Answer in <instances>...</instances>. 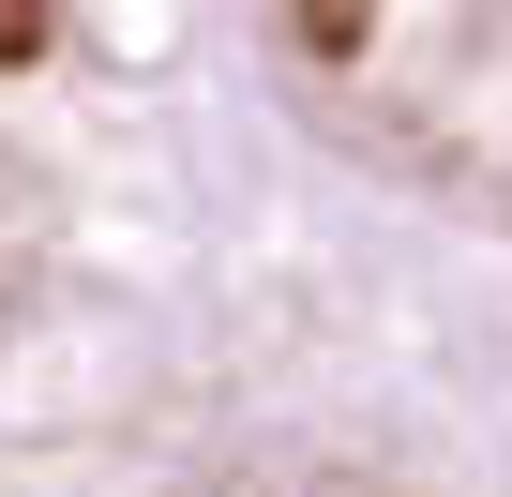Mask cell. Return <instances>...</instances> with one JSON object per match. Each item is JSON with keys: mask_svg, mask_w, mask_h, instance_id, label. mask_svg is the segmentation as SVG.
<instances>
[{"mask_svg": "<svg viewBox=\"0 0 512 497\" xmlns=\"http://www.w3.org/2000/svg\"><path fill=\"white\" fill-rule=\"evenodd\" d=\"M362 31H377L362 0H302V46H317V61H362Z\"/></svg>", "mask_w": 512, "mask_h": 497, "instance_id": "obj_1", "label": "cell"}, {"mask_svg": "<svg viewBox=\"0 0 512 497\" xmlns=\"http://www.w3.org/2000/svg\"><path fill=\"white\" fill-rule=\"evenodd\" d=\"M46 46V0H0V61H31Z\"/></svg>", "mask_w": 512, "mask_h": 497, "instance_id": "obj_2", "label": "cell"}]
</instances>
